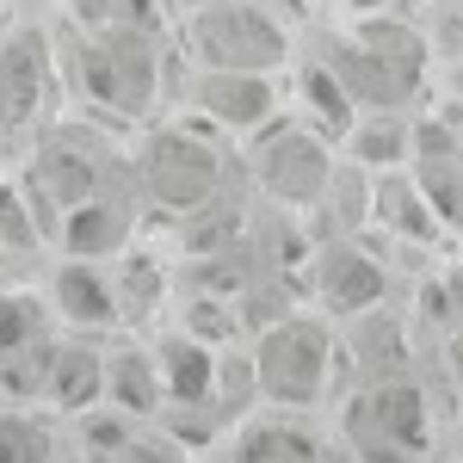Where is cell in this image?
I'll return each instance as SVG.
<instances>
[{
    "mask_svg": "<svg viewBox=\"0 0 463 463\" xmlns=\"http://www.w3.org/2000/svg\"><path fill=\"white\" fill-rule=\"evenodd\" d=\"M327 69L346 80L358 106H402L427 99L432 69H439V43L427 25L402 19V13H340V25L309 37Z\"/></svg>",
    "mask_w": 463,
    "mask_h": 463,
    "instance_id": "6da1fadb",
    "label": "cell"
},
{
    "mask_svg": "<svg viewBox=\"0 0 463 463\" xmlns=\"http://www.w3.org/2000/svg\"><path fill=\"white\" fill-rule=\"evenodd\" d=\"M253 377L266 408H290V414H321L327 402L346 390V358H340V321L309 309H290L272 327H260L248 340Z\"/></svg>",
    "mask_w": 463,
    "mask_h": 463,
    "instance_id": "7a4b0ae2",
    "label": "cell"
},
{
    "mask_svg": "<svg viewBox=\"0 0 463 463\" xmlns=\"http://www.w3.org/2000/svg\"><path fill=\"white\" fill-rule=\"evenodd\" d=\"M174 50L198 69H260L290 74L297 62V19L272 0H198L174 32Z\"/></svg>",
    "mask_w": 463,
    "mask_h": 463,
    "instance_id": "3957f363",
    "label": "cell"
},
{
    "mask_svg": "<svg viewBox=\"0 0 463 463\" xmlns=\"http://www.w3.org/2000/svg\"><path fill=\"white\" fill-rule=\"evenodd\" d=\"M334 420L353 463H427L439 451V408H432V390L414 377L340 390Z\"/></svg>",
    "mask_w": 463,
    "mask_h": 463,
    "instance_id": "277c9868",
    "label": "cell"
},
{
    "mask_svg": "<svg viewBox=\"0 0 463 463\" xmlns=\"http://www.w3.org/2000/svg\"><path fill=\"white\" fill-rule=\"evenodd\" d=\"M130 174H137L143 204H155V211H167V216H192L229 185L222 179L229 174V148H222V137H211L192 118L148 124L143 137H137V148H130Z\"/></svg>",
    "mask_w": 463,
    "mask_h": 463,
    "instance_id": "5b68a950",
    "label": "cell"
},
{
    "mask_svg": "<svg viewBox=\"0 0 463 463\" xmlns=\"http://www.w3.org/2000/svg\"><path fill=\"white\" fill-rule=\"evenodd\" d=\"M241 161H248V179H253V192H260L266 204H279V211H290V216H309L316 198L327 192L334 167H340V148L327 143L309 118L279 111L266 130L248 137Z\"/></svg>",
    "mask_w": 463,
    "mask_h": 463,
    "instance_id": "8992f818",
    "label": "cell"
},
{
    "mask_svg": "<svg viewBox=\"0 0 463 463\" xmlns=\"http://www.w3.org/2000/svg\"><path fill=\"white\" fill-rule=\"evenodd\" d=\"M179 118L204 124L222 143H248L253 130H266L279 111H290V80L260 69H185V80L174 87Z\"/></svg>",
    "mask_w": 463,
    "mask_h": 463,
    "instance_id": "52a82bcc",
    "label": "cell"
},
{
    "mask_svg": "<svg viewBox=\"0 0 463 463\" xmlns=\"http://www.w3.org/2000/svg\"><path fill=\"white\" fill-rule=\"evenodd\" d=\"M297 279H303V297L316 303L321 316L353 321V316H364V309H383V303H390L395 272L364 235H321V241H309Z\"/></svg>",
    "mask_w": 463,
    "mask_h": 463,
    "instance_id": "ba28073f",
    "label": "cell"
},
{
    "mask_svg": "<svg viewBox=\"0 0 463 463\" xmlns=\"http://www.w3.org/2000/svg\"><path fill=\"white\" fill-rule=\"evenodd\" d=\"M43 297L62 327L74 334H118L124 327V297H118V272L111 260H80V253H56L43 266Z\"/></svg>",
    "mask_w": 463,
    "mask_h": 463,
    "instance_id": "9c48e42d",
    "label": "cell"
},
{
    "mask_svg": "<svg viewBox=\"0 0 463 463\" xmlns=\"http://www.w3.org/2000/svg\"><path fill=\"white\" fill-rule=\"evenodd\" d=\"M229 445L235 463H353L340 432H321L316 414H290V408H260L229 432Z\"/></svg>",
    "mask_w": 463,
    "mask_h": 463,
    "instance_id": "30bf717a",
    "label": "cell"
},
{
    "mask_svg": "<svg viewBox=\"0 0 463 463\" xmlns=\"http://www.w3.org/2000/svg\"><path fill=\"white\" fill-rule=\"evenodd\" d=\"M137 222H143V192L130 185H106L93 198H80L56 222V253H80V260H118L137 248Z\"/></svg>",
    "mask_w": 463,
    "mask_h": 463,
    "instance_id": "8fae6325",
    "label": "cell"
},
{
    "mask_svg": "<svg viewBox=\"0 0 463 463\" xmlns=\"http://www.w3.org/2000/svg\"><path fill=\"white\" fill-rule=\"evenodd\" d=\"M37 408H50V414H62V420H80V414L106 408V340H99V334L62 327V340H56V353H50V371H43Z\"/></svg>",
    "mask_w": 463,
    "mask_h": 463,
    "instance_id": "7c38bea8",
    "label": "cell"
},
{
    "mask_svg": "<svg viewBox=\"0 0 463 463\" xmlns=\"http://www.w3.org/2000/svg\"><path fill=\"white\" fill-rule=\"evenodd\" d=\"M161 364H155V334L118 327L106 334V408L124 420H161Z\"/></svg>",
    "mask_w": 463,
    "mask_h": 463,
    "instance_id": "4fadbf2b",
    "label": "cell"
},
{
    "mask_svg": "<svg viewBox=\"0 0 463 463\" xmlns=\"http://www.w3.org/2000/svg\"><path fill=\"white\" fill-rule=\"evenodd\" d=\"M371 229L383 241H408V248H439L451 229L445 216L432 211L427 185L414 179V167H390V174H371Z\"/></svg>",
    "mask_w": 463,
    "mask_h": 463,
    "instance_id": "5bb4252c",
    "label": "cell"
},
{
    "mask_svg": "<svg viewBox=\"0 0 463 463\" xmlns=\"http://www.w3.org/2000/svg\"><path fill=\"white\" fill-rule=\"evenodd\" d=\"M414 137H420V118L402 106H364L340 143V161H353L364 174H390L414 161Z\"/></svg>",
    "mask_w": 463,
    "mask_h": 463,
    "instance_id": "9a60e30c",
    "label": "cell"
},
{
    "mask_svg": "<svg viewBox=\"0 0 463 463\" xmlns=\"http://www.w3.org/2000/svg\"><path fill=\"white\" fill-rule=\"evenodd\" d=\"M69 420L37 402H0V463H62Z\"/></svg>",
    "mask_w": 463,
    "mask_h": 463,
    "instance_id": "2e32d148",
    "label": "cell"
},
{
    "mask_svg": "<svg viewBox=\"0 0 463 463\" xmlns=\"http://www.w3.org/2000/svg\"><path fill=\"white\" fill-rule=\"evenodd\" d=\"M43 241H50V235H43V222H37L25 185H19V179H0V285L37 279L32 260H37Z\"/></svg>",
    "mask_w": 463,
    "mask_h": 463,
    "instance_id": "e0dca14e",
    "label": "cell"
},
{
    "mask_svg": "<svg viewBox=\"0 0 463 463\" xmlns=\"http://www.w3.org/2000/svg\"><path fill=\"white\" fill-rule=\"evenodd\" d=\"M124 463H204L198 445H185L179 432H167L161 420H137V427L124 432Z\"/></svg>",
    "mask_w": 463,
    "mask_h": 463,
    "instance_id": "ac0fdd59",
    "label": "cell"
},
{
    "mask_svg": "<svg viewBox=\"0 0 463 463\" xmlns=\"http://www.w3.org/2000/svg\"><path fill=\"white\" fill-rule=\"evenodd\" d=\"M340 13H395V0H340Z\"/></svg>",
    "mask_w": 463,
    "mask_h": 463,
    "instance_id": "d6986e66",
    "label": "cell"
},
{
    "mask_svg": "<svg viewBox=\"0 0 463 463\" xmlns=\"http://www.w3.org/2000/svg\"><path fill=\"white\" fill-rule=\"evenodd\" d=\"M297 6H309V13H340V0H297Z\"/></svg>",
    "mask_w": 463,
    "mask_h": 463,
    "instance_id": "ffe728a7",
    "label": "cell"
},
{
    "mask_svg": "<svg viewBox=\"0 0 463 463\" xmlns=\"http://www.w3.org/2000/svg\"><path fill=\"white\" fill-rule=\"evenodd\" d=\"M458 43H463V0H458Z\"/></svg>",
    "mask_w": 463,
    "mask_h": 463,
    "instance_id": "44dd1931",
    "label": "cell"
},
{
    "mask_svg": "<svg viewBox=\"0 0 463 463\" xmlns=\"http://www.w3.org/2000/svg\"><path fill=\"white\" fill-rule=\"evenodd\" d=\"M0 32H6V0H0Z\"/></svg>",
    "mask_w": 463,
    "mask_h": 463,
    "instance_id": "7402d4cb",
    "label": "cell"
}]
</instances>
